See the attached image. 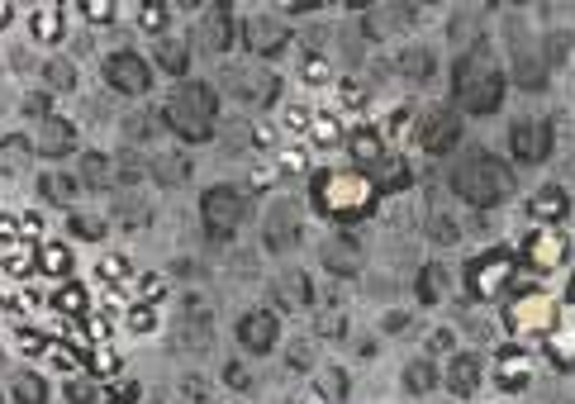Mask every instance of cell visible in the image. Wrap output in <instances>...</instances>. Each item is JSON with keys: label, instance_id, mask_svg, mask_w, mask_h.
Returning a JSON list of instances; mask_svg holds the SVG:
<instances>
[{"label": "cell", "instance_id": "6da1fadb", "mask_svg": "<svg viewBox=\"0 0 575 404\" xmlns=\"http://www.w3.org/2000/svg\"><path fill=\"white\" fill-rule=\"evenodd\" d=\"M309 205L329 224H362L366 215H376L381 205V181L362 167H323L309 176Z\"/></svg>", "mask_w": 575, "mask_h": 404}, {"label": "cell", "instance_id": "7a4b0ae2", "mask_svg": "<svg viewBox=\"0 0 575 404\" xmlns=\"http://www.w3.org/2000/svg\"><path fill=\"white\" fill-rule=\"evenodd\" d=\"M500 323L509 333V343H542L547 333H556L566 323V305L556 291H547L542 281L533 285H514L500 299Z\"/></svg>", "mask_w": 575, "mask_h": 404}, {"label": "cell", "instance_id": "3957f363", "mask_svg": "<svg viewBox=\"0 0 575 404\" xmlns=\"http://www.w3.org/2000/svg\"><path fill=\"white\" fill-rule=\"evenodd\" d=\"M514 285H518V253H509V247H490V253L466 262V291L486 299V305H500Z\"/></svg>", "mask_w": 575, "mask_h": 404}, {"label": "cell", "instance_id": "277c9868", "mask_svg": "<svg viewBox=\"0 0 575 404\" xmlns=\"http://www.w3.org/2000/svg\"><path fill=\"white\" fill-rule=\"evenodd\" d=\"M575 257V243H571V229H547V224H533L528 233L518 238V262L533 271V277H556L566 271Z\"/></svg>", "mask_w": 575, "mask_h": 404}, {"label": "cell", "instance_id": "5b68a950", "mask_svg": "<svg viewBox=\"0 0 575 404\" xmlns=\"http://www.w3.org/2000/svg\"><path fill=\"white\" fill-rule=\"evenodd\" d=\"M490 381L504 390V395H523L533 381H538V352L528 343H504L490 357Z\"/></svg>", "mask_w": 575, "mask_h": 404}, {"label": "cell", "instance_id": "8992f818", "mask_svg": "<svg viewBox=\"0 0 575 404\" xmlns=\"http://www.w3.org/2000/svg\"><path fill=\"white\" fill-rule=\"evenodd\" d=\"M523 210H528V219L533 224H547V229H566L571 224V191L566 186H556V181H542L538 191L528 195V205H523Z\"/></svg>", "mask_w": 575, "mask_h": 404}, {"label": "cell", "instance_id": "52a82bcc", "mask_svg": "<svg viewBox=\"0 0 575 404\" xmlns=\"http://www.w3.org/2000/svg\"><path fill=\"white\" fill-rule=\"evenodd\" d=\"M343 152L352 158V167H362V172H371V167H381L390 158V148H386V138H381V128L376 124H347V143H343Z\"/></svg>", "mask_w": 575, "mask_h": 404}, {"label": "cell", "instance_id": "ba28073f", "mask_svg": "<svg viewBox=\"0 0 575 404\" xmlns=\"http://www.w3.org/2000/svg\"><path fill=\"white\" fill-rule=\"evenodd\" d=\"M24 29H29L38 48H62V38H68V10L58 0H44V5H34L24 15Z\"/></svg>", "mask_w": 575, "mask_h": 404}, {"label": "cell", "instance_id": "9c48e42d", "mask_svg": "<svg viewBox=\"0 0 575 404\" xmlns=\"http://www.w3.org/2000/svg\"><path fill=\"white\" fill-rule=\"evenodd\" d=\"M48 309H52V315H58L62 323H82L90 309H96V295H90L86 281H62L58 291L48 295Z\"/></svg>", "mask_w": 575, "mask_h": 404}, {"label": "cell", "instance_id": "30bf717a", "mask_svg": "<svg viewBox=\"0 0 575 404\" xmlns=\"http://www.w3.org/2000/svg\"><path fill=\"white\" fill-rule=\"evenodd\" d=\"M347 143V120L329 106H314V124H309V138L305 148L309 152H338Z\"/></svg>", "mask_w": 575, "mask_h": 404}, {"label": "cell", "instance_id": "8fae6325", "mask_svg": "<svg viewBox=\"0 0 575 404\" xmlns=\"http://www.w3.org/2000/svg\"><path fill=\"white\" fill-rule=\"evenodd\" d=\"M38 277L62 285V281H76V247L62 243V238H48L38 243Z\"/></svg>", "mask_w": 575, "mask_h": 404}, {"label": "cell", "instance_id": "7c38bea8", "mask_svg": "<svg viewBox=\"0 0 575 404\" xmlns=\"http://www.w3.org/2000/svg\"><path fill=\"white\" fill-rule=\"evenodd\" d=\"M96 285L100 291H129L134 285V277H138V267H134V257L129 253H120V247H110V253H100L96 257Z\"/></svg>", "mask_w": 575, "mask_h": 404}, {"label": "cell", "instance_id": "4fadbf2b", "mask_svg": "<svg viewBox=\"0 0 575 404\" xmlns=\"http://www.w3.org/2000/svg\"><path fill=\"white\" fill-rule=\"evenodd\" d=\"M538 352L556 376H575V319H566L556 333H547L538 343Z\"/></svg>", "mask_w": 575, "mask_h": 404}, {"label": "cell", "instance_id": "5bb4252c", "mask_svg": "<svg viewBox=\"0 0 575 404\" xmlns=\"http://www.w3.org/2000/svg\"><path fill=\"white\" fill-rule=\"evenodd\" d=\"M0 277H10L15 285H24L29 277H38V247L34 243H15L0 253Z\"/></svg>", "mask_w": 575, "mask_h": 404}, {"label": "cell", "instance_id": "9a60e30c", "mask_svg": "<svg viewBox=\"0 0 575 404\" xmlns=\"http://www.w3.org/2000/svg\"><path fill=\"white\" fill-rule=\"evenodd\" d=\"M366 106H371V90L362 82H352V76H338L333 90H329V110H338L347 120V114H362Z\"/></svg>", "mask_w": 575, "mask_h": 404}, {"label": "cell", "instance_id": "2e32d148", "mask_svg": "<svg viewBox=\"0 0 575 404\" xmlns=\"http://www.w3.org/2000/svg\"><path fill=\"white\" fill-rule=\"evenodd\" d=\"M120 329H124V338H152L157 329H162V309L129 299V309L120 315Z\"/></svg>", "mask_w": 575, "mask_h": 404}, {"label": "cell", "instance_id": "e0dca14e", "mask_svg": "<svg viewBox=\"0 0 575 404\" xmlns=\"http://www.w3.org/2000/svg\"><path fill=\"white\" fill-rule=\"evenodd\" d=\"M114 329H120V319L105 315V309H90L82 319V338H76V343L82 347H114Z\"/></svg>", "mask_w": 575, "mask_h": 404}, {"label": "cell", "instance_id": "ac0fdd59", "mask_svg": "<svg viewBox=\"0 0 575 404\" xmlns=\"http://www.w3.org/2000/svg\"><path fill=\"white\" fill-rule=\"evenodd\" d=\"M309 124H314V106H309V100H285V106H281V120H277L281 134L295 138V143H305V138H309Z\"/></svg>", "mask_w": 575, "mask_h": 404}, {"label": "cell", "instance_id": "d6986e66", "mask_svg": "<svg viewBox=\"0 0 575 404\" xmlns=\"http://www.w3.org/2000/svg\"><path fill=\"white\" fill-rule=\"evenodd\" d=\"M52 343H58V338H52V329H38V323H15V352H20V357L44 362Z\"/></svg>", "mask_w": 575, "mask_h": 404}, {"label": "cell", "instance_id": "ffe728a7", "mask_svg": "<svg viewBox=\"0 0 575 404\" xmlns=\"http://www.w3.org/2000/svg\"><path fill=\"white\" fill-rule=\"evenodd\" d=\"M167 291H172L167 271H138L134 285H129V299H138V305H162Z\"/></svg>", "mask_w": 575, "mask_h": 404}, {"label": "cell", "instance_id": "44dd1931", "mask_svg": "<svg viewBox=\"0 0 575 404\" xmlns=\"http://www.w3.org/2000/svg\"><path fill=\"white\" fill-rule=\"evenodd\" d=\"M299 82H305L309 90H333L338 72H333V62L323 53H305V58H299Z\"/></svg>", "mask_w": 575, "mask_h": 404}, {"label": "cell", "instance_id": "7402d4cb", "mask_svg": "<svg viewBox=\"0 0 575 404\" xmlns=\"http://www.w3.org/2000/svg\"><path fill=\"white\" fill-rule=\"evenodd\" d=\"M44 362H48V367L58 371V376H82V371H86V352L76 347V343H62V338L48 347V357H44Z\"/></svg>", "mask_w": 575, "mask_h": 404}, {"label": "cell", "instance_id": "603a6c76", "mask_svg": "<svg viewBox=\"0 0 575 404\" xmlns=\"http://www.w3.org/2000/svg\"><path fill=\"white\" fill-rule=\"evenodd\" d=\"M409 124H414V100H404V106H390L386 120L376 124V128H381L386 148H395V143H404V134H409Z\"/></svg>", "mask_w": 575, "mask_h": 404}, {"label": "cell", "instance_id": "cb8c5ba5", "mask_svg": "<svg viewBox=\"0 0 575 404\" xmlns=\"http://www.w3.org/2000/svg\"><path fill=\"white\" fill-rule=\"evenodd\" d=\"M271 162H277V172H281V176H305L309 167H314V152L305 148V143H281L277 158H271Z\"/></svg>", "mask_w": 575, "mask_h": 404}, {"label": "cell", "instance_id": "d4e9b609", "mask_svg": "<svg viewBox=\"0 0 575 404\" xmlns=\"http://www.w3.org/2000/svg\"><path fill=\"white\" fill-rule=\"evenodd\" d=\"M86 371H96L100 381H120V371H124L120 347H90L86 352Z\"/></svg>", "mask_w": 575, "mask_h": 404}, {"label": "cell", "instance_id": "484cf974", "mask_svg": "<svg viewBox=\"0 0 575 404\" xmlns=\"http://www.w3.org/2000/svg\"><path fill=\"white\" fill-rule=\"evenodd\" d=\"M82 20L86 24H114L120 20V5H114V0H82Z\"/></svg>", "mask_w": 575, "mask_h": 404}, {"label": "cell", "instance_id": "4316f807", "mask_svg": "<svg viewBox=\"0 0 575 404\" xmlns=\"http://www.w3.org/2000/svg\"><path fill=\"white\" fill-rule=\"evenodd\" d=\"M20 229H24V243H48V219H44V210H24L20 215Z\"/></svg>", "mask_w": 575, "mask_h": 404}, {"label": "cell", "instance_id": "83f0119b", "mask_svg": "<svg viewBox=\"0 0 575 404\" xmlns=\"http://www.w3.org/2000/svg\"><path fill=\"white\" fill-rule=\"evenodd\" d=\"M167 15H172V10H167L162 0H152V5H143V10H138V29H148V34L167 29Z\"/></svg>", "mask_w": 575, "mask_h": 404}, {"label": "cell", "instance_id": "f1b7e54d", "mask_svg": "<svg viewBox=\"0 0 575 404\" xmlns=\"http://www.w3.org/2000/svg\"><path fill=\"white\" fill-rule=\"evenodd\" d=\"M15 243H24L20 215L15 210H0V253H5V247H15Z\"/></svg>", "mask_w": 575, "mask_h": 404}, {"label": "cell", "instance_id": "f546056e", "mask_svg": "<svg viewBox=\"0 0 575 404\" xmlns=\"http://www.w3.org/2000/svg\"><path fill=\"white\" fill-rule=\"evenodd\" d=\"M15 20H20V10L10 5V0H0V34H5V29H10V24H15Z\"/></svg>", "mask_w": 575, "mask_h": 404}, {"label": "cell", "instance_id": "4dcf8cb0", "mask_svg": "<svg viewBox=\"0 0 575 404\" xmlns=\"http://www.w3.org/2000/svg\"><path fill=\"white\" fill-rule=\"evenodd\" d=\"M561 305H566V315H575V267H571V281H566V291H561Z\"/></svg>", "mask_w": 575, "mask_h": 404}, {"label": "cell", "instance_id": "1f68e13d", "mask_svg": "<svg viewBox=\"0 0 575 404\" xmlns=\"http://www.w3.org/2000/svg\"><path fill=\"white\" fill-rule=\"evenodd\" d=\"M10 319V291H0V323Z\"/></svg>", "mask_w": 575, "mask_h": 404}]
</instances>
